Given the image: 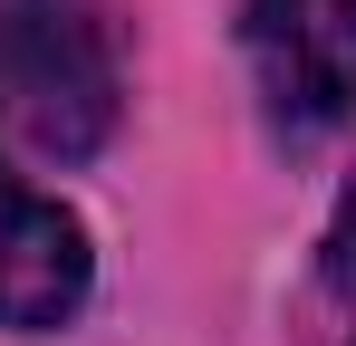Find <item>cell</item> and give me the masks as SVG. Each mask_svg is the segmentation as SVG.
Segmentation results:
<instances>
[{
	"instance_id": "4",
	"label": "cell",
	"mask_w": 356,
	"mask_h": 346,
	"mask_svg": "<svg viewBox=\"0 0 356 346\" xmlns=\"http://www.w3.org/2000/svg\"><path fill=\"white\" fill-rule=\"evenodd\" d=\"M327 279H337V288L356 298V192L337 202V231H327Z\"/></svg>"
},
{
	"instance_id": "1",
	"label": "cell",
	"mask_w": 356,
	"mask_h": 346,
	"mask_svg": "<svg viewBox=\"0 0 356 346\" xmlns=\"http://www.w3.org/2000/svg\"><path fill=\"white\" fill-rule=\"evenodd\" d=\"M116 49L87 0H0V135L87 164L116 135Z\"/></svg>"
},
{
	"instance_id": "2",
	"label": "cell",
	"mask_w": 356,
	"mask_h": 346,
	"mask_svg": "<svg viewBox=\"0 0 356 346\" xmlns=\"http://www.w3.org/2000/svg\"><path fill=\"white\" fill-rule=\"evenodd\" d=\"M241 49L289 135H327L356 115V0H250Z\"/></svg>"
},
{
	"instance_id": "3",
	"label": "cell",
	"mask_w": 356,
	"mask_h": 346,
	"mask_svg": "<svg viewBox=\"0 0 356 346\" xmlns=\"http://www.w3.org/2000/svg\"><path fill=\"white\" fill-rule=\"evenodd\" d=\"M87 288H97L87 222L58 192H29L0 164V327L10 337H49V327H67L87 308Z\"/></svg>"
}]
</instances>
